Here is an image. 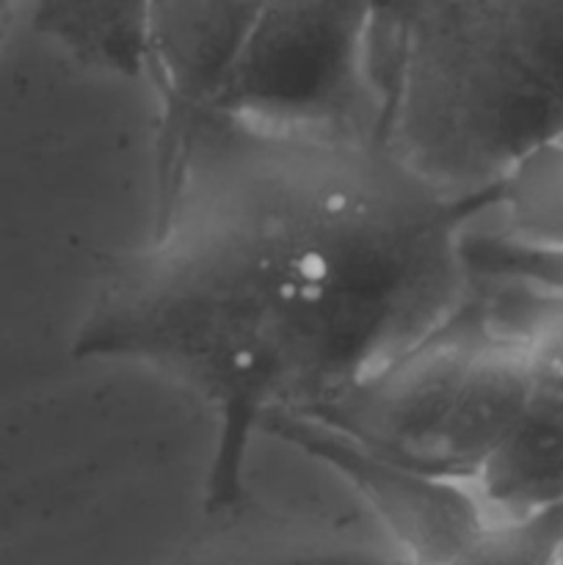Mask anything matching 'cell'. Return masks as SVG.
<instances>
[{
  "mask_svg": "<svg viewBox=\"0 0 563 565\" xmlns=\"http://www.w3.org/2000/svg\"><path fill=\"white\" fill-rule=\"evenodd\" d=\"M555 561L563 563V541H561V546H557V552H555Z\"/></svg>",
  "mask_w": 563,
  "mask_h": 565,
  "instance_id": "obj_13",
  "label": "cell"
},
{
  "mask_svg": "<svg viewBox=\"0 0 563 565\" xmlns=\"http://www.w3.org/2000/svg\"><path fill=\"white\" fill-rule=\"evenodd\" d=\"M259 434L287 441L340 475L370 505L386 533L423 565L469 563L489 522L467 480L439 478L359 445L304 414L268 419Z\"/></svg>",
  "mask_w": 563,
  "mask_h": 565,
  "instance_id": "obj_5",
  "label": "cell"
},
{
  "mask_svg": "<svg viewBox=\"0 0 563 565\" xmlns=\"http://www.w3.org/2000/svg\"><path fill=\"white\" fill-rule=\"evenodd\" d=\"M530 403L522 337L478 290L434 334L304 417L423 472L472 480Z\"/></svg>",
  "mask_w": 563,
  "mask_h": 565,
  "instance_id": "obj_3",
  "label": "cell"
},
{
  "mask_svg": "<svg viewBox=\"0 0 563 565\" xmlns=\"http://www.w3.org/2000/svg\"><path fill=\"white\" fill-rule=\"evenodd\" d=\"M381 141L450 196L563 141V0H395Z\"/></svg>",
  "mask_w": 563,
  "mask_h": 565,
  "instance_id": "obj_2",
  "label": "cell"
},
{
  "mask_svg": "<svg viewBox=\"0 0 563 565\" xmlns=\"http://www.w3.org/2000/svg\"><path fill=\"white\" fill-rule=\"evenodd\" d=\"M14 3H17V0H0V25H3V20L9 17L11 6H14Z\"/></svg>",
  "mask_w": 563,
  "mask_h": 565,
  "instance_id": "obj_12",
  "label": "cell"
},
{
  "mask_svg": "<svg viewBox=\"0 0 563 565\" xmlns=\"http://www.w3.org/2000/svg\"><path fill=\"white\" fill-rule=\"evenodd\" d=\"M263 6L265 0H147L144 75L160 103L155 154L215 108Z\"/></svg>",
  "mask_w": 563,
  "mask_h": 565,
  "instance_id": "obj_6",
  "label": "cell"
},
{
  "mask_svg": "<svg viewBox=\"0 0 563 565\" xmlns=\"http://www.w3.org/2000/svg\"><path fill=\"white\" fill-rule=\"evenodd\" d=\"M491 309L524 342L533 403L563 419V290L500 281Z\"/></svg>",
  "mask_w": 563,
  "mask_h": 565,
  "instance_id": "obj_8",
  "label": "cell"
},
{
  "mask_svg": "<svg viewBox=\"0 0 563 565\" xmlns=\"http://www.w3.org/2000/svg\"><path fill=\"white\" fill-rule=\"evenodd\" d=\"M147 246L116 265L75 356L149 364L219 414L208 513L241 505L254 434L315 414L480 290L469 224L381 138L270 130L210 110L155 154Z\"/></svg>",
  "mask_w": 563,
  "mask_h": 565,
  "instance_id": "obj_1",
  "label": "cell"
},
{
  "mask_svg": "<svg viewBox=\"0 0 563 565\" xmlns=\"http://www.w3.org/2000/svg\"><path fill=\"white\" fill-rule=\"evenodd\" d=\"M489 527L533 522L563 508V419L530 403L480 461L472 480Z\"/></svg>",
  "mask_w": 563,
  "mask_h": 565,
  "instance_id": "obj_7",
  "label": "cell"
},
{
  "mask_svg": "<svg viewBox=\"0 0 563 565\" xmlns=\"http://www.w3.org/2000/svg\"><path fill=\"white\" fill-rule=\"evenodd\" d=\"M390 77L379 0H265L213 110L304 136L381 138Z\"/></svg>",
  "mask_w": 563,
  "mask_h": 565,
  "instance_id": "obj_4",
  "label": "cell"
},
{
  "mask_svg": "<svg viewBox=\"0 0 563 565\" xmlns=\"http://www.w3.org/2000/svg\"><path fill=\"white\" fill-rule=\"evenodd\" d=\"M381 11H384V20L386 25H390V33H392V9H395V0H379Z\"/></svg>",
  "mask_w": 563,
  "mask_h": 565,
  "instance_id": "obj_11",
  "label": "cell"
},
{
  "mask_svg": "<svg viewBox=\"0 0 563 565\" xmlns=\"http://www.w3.org/2000/svg\"><path fill=\"white\" fill-rule=\"evenodd\" d=\"M497 210L502 237L539 248H563V141L541 147L502 180Z\"/></svg>",
  "mask_w": 563,
  "mask_h": 565,
  "instance_id": "obj_9",
  "label": "cell"
},
{
  "mask_svg": "<svg viewBox=\"0 0 563 565\" xmlns=\"http://www.w3.org/2000/svg\"><path fill=\"white\" fill-rule=\"evenodd\" d=\"M464 254L478 281H517L563 290V248L524 246L502 235H467Z\"/></svg>",
  "mask_w": 563,
  "mask_h": 565,
  "instance_id": "obj_10",
  "label": "cell"
}]
</instances>
